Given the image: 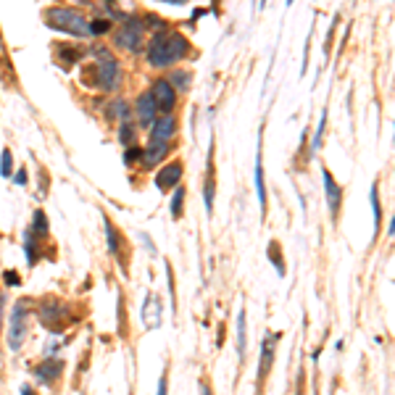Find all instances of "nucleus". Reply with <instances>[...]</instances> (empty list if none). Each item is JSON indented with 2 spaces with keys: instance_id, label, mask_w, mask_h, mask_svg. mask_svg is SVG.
<instances>
[{
  "instance_id": "1",
  "label": "nucleus",
  "mask_w": 395,
  "mask_h": 395,
  "mask_svg": "<svg viewBox=\"0 0 395 395\" xmlns=\"http://www.w3.org/2000/svg\"><path fill=\"white\" fill-rule=\"evenodd\" d=\"M190 56V42L185 40V35L179 32H153L148 42V63L153 69H166V66H174L177 61H185Z\"/></svg>"
},
{
  "instance_id": "2",
  "label": "nucleus",
  "mask_w": 395,
  "mask_h": 395,
  "mask_svg": "<svg viewBox=\"0 0 395 395\" xmlns=\"http://www.w3.org/2000/svg\"><path fill=\"white\" fill-rule=\"evenodd\" d=\"M45 21H48L50 30H59V32H66L71 37H79V40H87L92 37V27H90V19L77 8H50L45 11Z\"/></svg>"
},
{
  "instance_id": "3",
  "label": "nucleus",
  "mask_w": 395,
  "mask_h": 395,
  "mask_svg": "<svg viewBox=\"0 0 395 395\" xmlns=\"http://www.w3.org/2000/svg\"><path fill=\"white\" fill-rule=\"evenodd\" d=\"M92 56H95V69H92V82L98 85L100 90H106V92H114V90L121 87V82H124V71L119 66V61L111 56L106 48H92Z\"/></svg>"
},
{
  "instance_id": "4",
  "label": "nucleus",
  "mask_w": 395,
  "mask_h": 395,
  "mask_svg": "<svg viewBox=\"0 0 395 395\" xmlns=\"http://www.w3.org/2000/svg\"><path fill=\"white\" fill-rule=\"evenodd\" d=\"M114 42H116L119 50H127V53H138L145 42V21L138 19V16H129L121 30L114 35Z\"/></svg>"
},
{
  "instance_id": "5",
  "label": "nucleus",
  "mask_w": 395,
  "mask_h": 395,
  "mask_svg": "<svg viewBox=\"0 0 395 395\" xmlns=\"http://www.w3.org/2000/svg\"><path fill=\"white\" fill-rule=\"evenodd\" d=\"M27 332H30V308L27 303H16L13 314H11V329H8V346L11 351H21L24 340H27Z\"/></svg>"
},
{
  "instance_id": "6",
  "label": "nucleus",
  "mask_w": 395,
  "mask_h": 395,
  "mask_svg": "<svg viewBox=\"0 0 395 395\" xmlns=\"http://www.w3.org/2000/svg\"><path fill=\"white\" fill-rule=\"evenodd\" d=\"M150 95H153L161 114H171L174 106H177V90L171 87L169 79H156L153 87H150Z\"/></svg>"
},
{
  "instance_id": "7",
  "label": "nucleus",
  "mask_w": 395,
  "mask_h": 395,
  "mask_svg": "<svg viewBox=\"0 0 395 395\" xmlns=\"http://www.w3.org/2000/svg\"><path fill=\"white\" fill-rule=\"evenodd\" d=\"M156 116H158V106L156 100H153V95H150V90L148 92H140L138 100H135V119H138V124L142 129H148L156 121Z\"/></svg>"
},
{
  "instance_id": "8",
  "label": "nucleus",
  "mask_w": 395,
  "mask_h": 395,
  "mask_svg": "<svg viewBox=\"0 0 395 395\" xmlns=\"http://www.w3.org/2000/svg\"><path fill=\"white\" fill-rule=\"evenodd\" d=\"M63 316H66V306L59 303V300H45L42 306H40V319H42V324L50 327L53 332H61V327H63Z\"/></svg>"
},
{
  "instance_id": "9",
  "label": "nucleus",
  "mask_w": 395,
  "mask_h": 395,
  "mask_svg": "<svg viewBox=\"0 0 395 395\" xmlns=\"http://www.w3.org/2000/svg\"><path fill=\"white\" fill-rule=\"evenodd\" d=\"M174 135H177V119L171 114L156 116V121L150 124V142H169Z\"/></svg>"
},
{
  "instance_id": "10",
  "label": "nucleus",
  "mask_w": 395,
  "mask_h": 395,
  "mask_svg": "<svg viewBox=\"0 0 395 395\" xmlns=\"http://www.w3.org/2000/svg\"><path fill=\"white\" fill-rule=\"evenodd\" d=\"M182 164L179 161H169V166H164L161 171H158V177H156V185L161 193H166L169 188H177L179 182H182Z\"/></svg>"
},
{
  "instance_id": "11",
  "label": "nucleus",
  "mask_w": 395,
  "mask_h": 395,
  "mask_svg": "<svg viewBox=\"0 0 395 395\" xmlns=\"http://www.w3.org/2000/svg\"><path fill=\"white\" fill-rule=\"evenodd\" d=\"M166 156H169V142H150L148 140V148L142 150L140 164H142V169H153V166H158Z\"/></svg>"
},
{
  "instance_id": "12",
  "label": "nucleus",
  "mask_w": 395,
  "mask_h": 395,
  "mask_svg": "<svg viewBox=\"0 0 395 395\" xmlns=\"http://www.w3.org/2000/svg\"><path fill=\"white\" fill-rule=\"evenodd\" d=\"M322 177H324V193H327V206H329V214H332V217H337L343 193H340V188H337V182H335V177H332V171H329V169H324V171H322Z\"/></svg>"
},
{
  "instance_id": "13",
  "label": "nucleus",
  "mask_w": 395,
  "mask_h": 395,
  "mask_svg": "<svg viewBox=\"0 0 395 395\" xmlns=\"http://www.w3.org/2000/svg\"><path fill=\"white\" fill-rule=\"evenodd\" d=\"M274 335L264 337V346H261V366H258V382H264L269 377V369H272V361H274Z\"/></svg>"
},
{
  "instance_id": "14",
  "label": "nucleus",
  "mask_w": 395,
  "mask_h": 395,
  "mask_svg": "<svg viewBox=\"0 0 395 395\" xmlns=\"http://www.w3.org/2000/svg\"><path fill=\"white\" fill-rule=\"evenodd\" d=\"M61 375H63V361H59V358H45L37 366V379H42L45 385H53Z\"/></svg>"
},
{
  "instance_id": "15",
  "label": "nucleus",
  "mask_w": 395,
  "mask_h": 395,
  "mask_svg": "<svg viewBox=\"0 0 395 395\" xmlns=\"http://www.w3.org/2000/svg\"><path fill=\"white\" fill-rule=\"evenodd\" d=\"M142 322H145L148 329H153V327L161 324V303H158V298L153 296V293L145 298V306H142Z\"/></svg>"
},
{
  "instance_id": "16",
  "label": "nucleus",
  "mask_w": 395,
  "mask_h": 395,
  "mask_svg": "<svg viewBox=\"0 0 395 395\" xmlns=\"http://www.w3.org/2000/svg\"><path fill=\"white\" fill-rule=\"evenodd\" d=\"M256 195H258V206H261V211H267L269 198H267V185H264V164H261V145H258V156H256Z\"/></svg>"
},
{
  "instance_id": "17",
  "label": "nucleus",
  "mask_w": 395,
  "mask_h": 395,
  "mask_svg": "<svg viewBox=\"0 0 395 395\" xmlns=\"http://www.w3.org/2000/svg\"><path fill=\"white\" fill-rule=\"evenodd\" d=\"M40 240H42V237H40L32 227L24 232V253H27V264H35V261H37V256H40Z\"/></svg>"
},
{
  "instance_id": "18",
  "label": "nucleus",
  "mask_w": 395,
  "mask_h": 395,
  "mask_svg": "<svg viewBox=\"0 0 395 395\" xmlns=\"http://www.w3.org/2000/svg\"><path fill=\"white\" fill-rule=\"evenodd\" d=\"M106 119L111 121H124L129 119V103L124 98H111V103L106 106Z\"/></svg>"
},
{
  "instance_id": "19",
  "label": "nucleus",
  "mask_w": 395,
  "mask_h": 395,
  "mask_svg": "<svg viewBox=\"0 0 395 395\" xmlns=\"http://www.w3.org/2000/svg\"><path fill=\"white\" fill-rule=\"evenodd\" d=\"M245 311L237 314V356L245 358V348H248V327H245Z\"/></svg>"
},
{
  "instance_id": "20",
  "label": "nucleus",
  "mask_w": 395,
  "mask_h": 395,
  "mask_svg": "<svg viewBox=\"0 0 395 395\" xmlns=\"http://www.w3.org/2000/svg\"><path fill=\"white\" fill-rule=\"evenodd\" d=\"M103 229H106V243H109V253L119 256V245H121V240H119V232L114 229V221H111V219H106V221H103Z\"/></svg>"
},
{
  "instance_id": "21",
  "label": "nucleus",
  "mask_w": 395,
  "mask_h": 395,
  "mask_svg": "<svg viewBox=\"0 0 395 395\" xmlns=\"http://www.w3.org/2000/svg\"><path fill=\"white\" fill-rule=\"evenodd\" d=\"M119 142L121 145H135V127L129 124V119H124L121 124H119Z\"/></svg>"
},
{
  "instance_id": "22",
  "label": "nucleus",
  "mask_w": 395,
  "mask_h": 395,
  "mask_svg": "<svg viewBox=\"0 0 395 395\" xmlns=\"http://www.w3.org/2000/svg\"><path fill=\"white\" fill-rule=\"evenodd\" d=\"M169 82H171V87L177 90V92L190 90V74L188 71H171V74H169Z\"/></svg>"
},
{
  "instance_id": "23",
  "label": "nucleus",
  "mask_w": 395,
  "mask_h": 395,
  "mask_svg": "<svg viewBox=\"0 0 395 395\" xmlns=\"http://www.w3.org/2000/svg\"><path fill=\"white\" fill-rule=\"evenodd\" d=\"M203 198H206V211H208V214H211V211H214V164L208 166L206 193H203Z\"/></svg>"
},
{
  "instance_id": "24",
  "label": "nucleus",
  "mask_w": 395,
  "mask_h": 395,
  "mask_svg": "<svg viewBox=\"0 0 395 395\" xmlns=\"http://www.w3.org/2000/svg\"><path fill=\"white\" fill-rule=\"evenodd\" d=\"M32 229H35L40 237L48 235V217H45V211H35V217H32Z\"/></svg>"
},
{
  "instance_id": "25",
  "label": "nucleus",
  "mask_w": 395,
  "mask_h": 395,
  "mask_svg": "<svg viewBox=\"0 0 395 395\" xmlns=\"http://www.w3.org/2000/svg\"><path fill=\"white\" fill-rule=\"evenodd\" d=\"M182 206H185V188H177L174 195H171V217L174 219L182 217Z\"/></svg>"
},
{
  "instance_id": "26",
  "label": "nucleus",
  "mask_w": 395,
  "mask_h": 395,
  "mask_svg": "<svg viewBox=\"0 0 395 395\" xmlns=\"http://www.w3.org/2000/svg\"><path fill=\"white\" fill-rule=\"evenodd\" d=\"M369 200H372V211H375V235L379 232V219H382V208H379V198H377V185L369 190Z\"/></svg>"
},
{
  "instance_id": "27",
  "label": "nucleus",
  "mask_w": 395,
  "mask_h": 395,
  "mask_svg": "<svg viewBox=\"0 0 395 395\" xmlns=\"http://www.w3.org/2000/svg\"><path fill=\"white\" fill-rule=\"evenodd\" d=\"M324 127H327V111L322 114V119H319V129H316L314 140H311V150H319L322 148V138H324Z\"/></svg>"
},
{
  "instance_id": "28",
  "label": "nucleus",
  "mask_w": 395,
  "mask_h": 395,
  "mask_svg": "<svg viewBox=\"0 0 395 395\" xmlns=\"http://www.w3.org/2000/svg\"><path fill=\"white\" fill-rule=\"evenodd\" d=\"M269 258L276 264V272H279V276H285V261H282V256H279V245L276 243H272L269 245Z\"/></svg>"
},
{
  "instance_id": "29",
  "label": "nucleus",
  "mask_w": 395,
  "mask_h": 395,
  "mask_svg": "<svg viewBox=\"0 0 395 395\" xmlns=\"http://www.w3.org/2000/svg\"><path fill=\"white\" fill-rule=\"evenodd\" d=\"M90 27H92V37H103L106 32H111V21L109 19H95V21H90Z\"/></svg>"
},
{
  "instance_id": "30",
  "label": "nucleus",
  "mask_w": 395,
  "mask_h": 395,
  "mask_svg": "<svg viewBox=\"0 0 395 395\" xmlns=\"http://www.w3.org/2000/svg\"><path fill=\"white\" fill-rule=\"evenodd\" d=\"M11 171H13V158H11V150L3 148V161H0V174L3 177H11Z\"/></svg>"
},
{
  "instance_id": "31",
  "label": "nucleus",
  "mask_w": 395,
  "mask_h": 395,
  "mask_svg": "<svg viewBox=\"0 0 395 395\" xmlns=\"http://www.w3.org/2000/svg\"><path fill=\"white\" fill-rule=\"evenodd\" d=\"M140 158H142V150H140V148H132V145H129L127 153H124V164H129V166H132V164H138Z\"/></svg>"
},
{
  "instance_id": "32",
  "label": "nucleus",
  "mask_w": 395,
  "mask_h": 395,
  "mask_svg": "<svg viewBox=\"0 0 395 395\" xmlns=\"http://www.w3.org/2000/svg\"><path fill=\"white\" fill-rule=\"evenodd\" d=\"M13 179H16V185H21V188H24V185H27V171H24V169H21V171H16V174H13Z\"/></svg>"
},
{
  "instance_id": "33",
  "label": "nucleus",
  "mask_w": 395,
  "mask_h": 395,
  "mask_svg": "<svg viewBox=\"0 0 395 395\" xmlns=\"http://www.w3.org/2000/svg\"><path fill=\"white\" fill-rule=\"evenodd\" d=\"M6 282H8V285H19V276L13 274V272H6Z\"/></svg>"
},
{
  "instance_id": "34",
  "label": "nucleus",
  "mask_w": 395,
  "mask_h": 395,
  "mask_svg": "<svg viewBox=\"0 0 395 395\" xmlns=\"http://www.w3.org/2000/svg\"><path fill=\"white\" fill-rule=\"evenodd\" d=\"M390 235H395V219H393V224H390Z\"/></svg>"
},
{
  "instance_id": "35",
  "label": "nucleus",
  "mask_w": 395,
  "mask_h": 395,
  "mask_svg": "<svg viewBox=\"0 0 395 395\" xmlns=\"http://www.w3.org/2000/svg\"><path fill=\"white\" fill-rule=\"evenodd\" d=\"M166 3H188V0H166Z\"/></svg>"
},
{
  "instance_id": "36",
  "label": "nucleus",
  "mask_w": 395,
  "mask_h": 395,
  "mask_svg": "<svg viewBox=\"0 0 395 395\" xmlns=\"http://www.w3.org/2000/svg\"><path fill=\"white\" fill-rule=\"evenodd\" d=\"M103 3H114V0H103Z\"/></svg>"
}]
</instances>
